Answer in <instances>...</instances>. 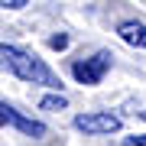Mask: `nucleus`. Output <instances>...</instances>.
Here are the masks:
<instances>
[{
	"instance_id": "obj_1",
	"label": "nucleus",
	"mask_w": 146,
	"mask_h": 146,
	"mask_svg": "<svg viewBox=\"0 0 146 146\" xmlns=\"http://www.w3.org/2000/svg\"><path fill=\"white\" fill-rule=\"evenodd\" d=\"M0 58H3V68H10L20 81L42 84V88H52V91L62 88V78H58L52 68L42 62L39 55H33V52H26V49H20V46H7L3 42V46H0Z\"/></svg>"
},
{
	"instance_id": "obj_2",
	"label": "nucleus",
	"mask_w": 146,
	"mask_h": 146,
	"mask_svg": "<svg viewBox=\"0 0 146 146\" xmlns=\"http://www.w3.org/2000/svg\"><path fill=\"white\" fill-rule=\"evenodd\" d=\"M110 62H114V55H110L107 49H101V52H94L91 58L75 62V65H72V75H75L78 84H101L104 75L110 72Z\"/></svg>"
},
{
	"instance_id": "obj_3",
	"label": "nucleus",
	"mask_w": 146,
	"mask_h": 146,
	"mask_svg": "<svg viewBox=\"0 0 146 146\" xmlns=\"http://www.w3.org/2000/svg\"><path fill=\"white\" fill-rule=\"evenodd\" d=\"M75 130L88 133V136H110L120 130V117L110 110H91V114H78L75 117Z\"/></svg>"
},
{
	"instance_id": "obj_4",
	"label": "nucleus",
	"mask_w": 146,
	"mask_h": 146,
	"mask_svg": "<svg viewBox=\"0 0 146 146\" xmlns=\"http://www.w3.org/2000/svg\"><path fill=\"white\" fill-rule=\"evenodd\" d=\"M0 120H3V127H16L20 133L33 136V140L46 136V123H39V120H29V117H23L20 110H16V107H10V104H0Z\"/></svg>"
},
{
	"instance_id": "obj_5",
	"label": "nucleus",
	"mask_w": 146,
	"mask_h": 146,
	"mask_svg": "<svg viewBox=\"0 0 146 146\" xmlns=\"http://www.w3.org/2000/svg\"><path fill=\"white\" fill-rule=\"evenodd\" d=\"M117 36L127 42V46H133V49H146V23L140 20H123L117 26Z\"/></svg>"
},
{
	"instance_id": "obj_6",
	"label": "nucleus",
	"mask_w": 146,
	"mask_h": 146,
	"mask_svg": "<svg viewBox=\"0 0 146 146\" xmlns=\"http://www.w3.org/2000/svg\"><path fill=\"white\" fill-rule=\"evenodd\" d=\"M39 107L55 114V110H65V107H68V101H65V94H46V98L39 101Z\"/></svg>"
},
{
	"instance_id": "obj_7",
	"label": "nucleus",
	"mask_w": 146,
	"mask_h": 146,
	"mask_svg": "<svg viewBox=\"0 0 146 146\" xmlns=\"http://www.w3.org/2000/svg\"><path fill=\"white\" fill-rule=\"evenodd\" d=\"M49 46H52V49H65V46H68V36H65V33H58V36L49 39Z\"/></svg>"
},
{
	"instance_id": "obj_8",
	"label": "nucleus",
	"mask_w": 146,
	"mask_h": 146,
	"mask_svg": "<svg viewBox=\"0 0 146 146\" xmlns=\"http://www.w3.org/2000/svg\"><path fill=\"white\" fill-rule=\"evenodd\" d=\"M127 146H146V136H127Z\"/></svg>"
},
{
	"instance_id": "obj_9",
	"label": "nucleus",
	"mask_w": 146,
	"mask_h": 146,
	"mask_svg": "<svg viewBox=\"0 0 146 146\" xmlns=\"http://www.w3.org/2000/svg\"><path fill=\"white\" fill-rule=\"evenodd\" d=\"M7 10H20V7H26V0H3Z\"/></svg>"
},
{
	"instance_id": "obj_10",
	"label": "nucleus",
	"mask_w": 146,
	"mask_h": 146,
	"mask_svg": "<svg viewBox=\"0 0 146 146\" xmlns=\"http://www.w3.org/2000/svg\"><path fill=\"white\" fill-rule=\"evenodd\" d=\"M140 117H143V120H146V110H140Z\"/></svg>"
}]
</instances>
